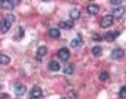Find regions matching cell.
<instances>
[{
  "label": "cell",
  "instance_id": "cell-2",
  "mask_svg": "<svg viewBox=\"0 0 126 99\" xmlns=\"http://www.w3.org/2000/svg\"><path fill=\"white\" fill-rule=\"evenodd\" d=\"M10 24L9 21H6L5 19H3V20H0V33H3V34H5V33H8L9 31V29H10Z\"/></svg>",
  "mask_w": 126,
  "mask_h": 99
},
{
  "label": "cell",
  "instance_id": "cell-3",
  "mask_svg": "<svg viewBox=\"0 0 126 99\" xmlns=\"http://www.w3.org/2000/svg\"><path fill=\"white\" fill-rule=\"evenodd\" d=\"M14 92H15V94H18V95H23V94L27 92V88H25L22 83H16V84L14 85Z\"/></svg>",
  "mask_w": 126,
  "mask_h": 99
},
{
  "label": "cell",
  "instance_id": "cell-24",
  "mask_svg": "<svg viewBox=\"0 0 126 99\" xmlns=\"http://www.w3.org/2000/svg\"><path fill=\"white\" fill-rule=\"evenodd\" d=\"M122 1L121 0H111V4L112 5H119V4H121Z\"/></svg>",
  "mask_w": 126,
  "mask_h": 99
},
{
  "label": "cell",
  "instance_id": "cell-17",
  "mask_svg": "<svg viewBox=\"0 0 126 99\" xmlns=\"http://www.w3.org/2000/svg\"><path fill=\"white\" fill-rule=\"evenodd\" d=\"M115 38H116V37H115V33H106V35H105V40H106V41H113L115 40Z\"/></svg>",
  "mask_w": 126,
  "mask_h": 99
},
{
  "label": "cell",
  "instance_id": "cell-23",
  "mask_svg": "<svg viewBox=\"0 0 126 99\" xmlns=\"http://www.w3.org/2000/svg\"><path fill=\"white\" fill-rule=\"evenodd\" d=\"M120 98L121 99H125L126 98V87H122L121 90H120Z\"/></svg>",
  "mask_w": 126,
  "mask_h": 99
},
{
  "label": "cell",
  "instance_id": "cell-1",
  "mask_svg": "<svg viewBox=\"0 0 126 99\" xmlns=\"http://www.w3.org/2000/svg\"><path fill=\"white\" fill-rule=\"evenodd\" d=\"M112 23H113L112 15H105V16L101 19V26H102V28H109V26L112 25Z\"/></svg>",
  "mask_w": 126,
  "mask_h": 99
},
{
  "label": "cell",
  "instance_id": "cell-10",
  "mask_svg": "<svg viewBox=\"0 0 126 99\" xmlns=\"http://www.w3.org/2000/svg\"><path fill=\"white\" fill-rule=\"evenodd\" d=\"M16 5V1H0V6L5 9H13Z\"/></svg>",
  "mask_w": 126,
  "mask_h": 99
},
{
  "label": "cell",
  "instance_id": "cell-25",
  "mask_svg": "<svg viewBox=\"0 0 126 99\" xmlns=\"http://www.w3.org/2000/svg\"><path fill=\"white\" fill-rule=\"evenodd\" d=\"M69 97H71V99H76L77 98V94H75L73 92H69Z\"/></svg>",
  "mask_w": 126,
  "mask_h": 99
},
{
  "label": "cell",
  "instance_id": "cell-22",
  "mask_svg": "<svg viewBox=\"0 0 126 99\" xmlns=\"http://www.w3.org/2000/svg\"><path fill=\"white\" fill-rule=\"evenodd\" d=\"M5 20H6V21H9V23H10V24H12V23H13V21L15 20V16H14L13 14H8V15L5 16Z\"/></svg>",
  "mask_w": 126,
  "mask_h": 99
},
{
  "label": "cell",
  "instance_id": "cell-18",
  "mask_svg": "<svg viewBox=\"0 0 126 99\" xmlns=\"http://www.w3.org/2000/svg\"><path fill=\"white\" fill-rule=\"evenodd\" d=\"M81 44H82L81 39H73L71 41V47L72 48H78V47H81Z\"/></svg>",
  "mask_w": 126,
  "mask_h": 99
},
{
  "label": "cell",
  "instance_id": "cell-28",
  "mask_svg": "<svg viewBox=\"0 0 126 99\" xmlns=\"http://www.w3.org/2000/svg\"><path fill=\"white\" fill-rule=\"evenodd\" d=\"M32 99H35V98H32Z\"/></svg>",
  "mask_w": 126,
  "mask_h": 99
},
{
  "label": "cell",
  "instance_id": "cell-27",
  "mask_svg": "<svg viewBox=\"0 0 126 99\" xmlns=\"http://www.w3.org/2000/svg\"><path fill=\"white\" fill-rule=\"evenodd\" d=\"M61 99H66V98H61Z\"/></svg>",
  "mask_w": 126,
  "mask_h": 99
},
{
  "label": "cell",
  "instance_id": "cell-5",
  "mask_svg": "<svg viewBox=\"0 0 126 99\" xmlns=\"http://www.w3.org/2000/svg\"><path fill=\"white\" fill-rule=\"evenodd\" d=\"M125 12H126V9L124 8V6H120V8H116L113 10V13H112V18H116V19H119V18H121V16H124V14H125Z\"/></svg>",
  "mask_w": 126,
  "mask_h": 99
},
{
  "label": "cell",
  "instance_id": "cell-15",
  "mask_svg": "<svg viewBox=\"0 0 126 99\" xmlns=\"http://www.w3.org/2000/svg\"><path fill=\"white\" fill-rule=\"evenodd\" d=\"M92 54L94 57H100L102 54V48L101 47H93L92 48Z\"/></svg>",
  "mask_w": 126,
  "mask_h": 99
},
{
  "label": "cell",
  "instance_id": "cell-6",
  "mask_svg": "<svg viewBox=\"0 0 126 99\" xmlns=\"http://www.w3.org/2000/svg\"><path fill=\"white\" fill-rule=\"evenodd\" d=\"M58 58L62 59V60H67L69 58V50L66 49V48H62L59 51H58Z\"/></svg>",
  "mask_w": 126,
  "mask_h": 99
},
{
  "label": "cell",
  "instance_id": "cell-26",
  "mask_svg": "<svg viewBox=\"0 0 126 99\" xmlns=\"http://www.w3.org/2000/svg\"><path fill=\"white\" fill-rule=\"evenodd\" d=\"M93 40H97V41H98V40H101V37H100L98 34H94V35H93Z\"/></svg>",
  "mask_w": 126,
  "mask_h": 99
},
{
  "label": "cell",
  "instance_id": "cell-4",
  "mask_svg": "<svg viewBox=\"0 0 126 99\" xmlns=\"http://www.w3.org/2000/svg\"><path fill=\"white\" fill-rule=\"evenodd\" d=\"M124 57V50L122 49H120V48H116V49H113L112 50V53H111V58L112 59H121Z\"/></svg>",
  "mask_w": 126,
  "mask_h": 99
},
{
  "label": "cell",
  "instance_id": "cell-7",
  "mask_svg": "<svg viewBox=\"0 0 126 99\" xmlns=\"http://www.w3.org/2000/svg\"><path fill=\"white\" fill-rule=\"evenodd\" d=\"M30 97L35 98V99H39L42 97V89L39 87H34L33 89H32V92H30Z\"/></svg>",
  "mask_w": 126,
  "mask_h": 99
},
{
  "label": "cell",
  "instance_id": "cell-21",
  "mask_svg": "<svg viewBox=\"0 0 126 99\" xmlns=\"http://www.w3.org/2000/svg\"><path fill=\"white\" fill-rule=\"evenodd\" d=\"M23 35H24L23 28H19V34H18V35H14V39H15V40H20V39L23 38Z\"/></svg>",
  "mask_w": 126,
  "mask_h": 99
},
{
  "label": "cell",
  "instance_id": "cell-20",
  "mask_svg": "<svg viewBox=\"0 0 126 99\" xmlns=\"http://www.w3.org/2000/svg\"><path fill=\"white\" fill-rule=\"evenodd\" d=\"M109 78H110V74H109L107 72H102V73L100 74V80H102V82L109 80Z\"/></svg>",
  "mask_w": 126,
  "mask_h": 99
},
{
  "label": "cell",
  "instance_id": "cell-11",
  "mask_svg": "<svg viewBox=\"0 0 126 99\" xmlns=\"http://www.w3.org/2000/svg\"><path fill=\"white\" fill-rule=\"evenodd\" d=\"M98 6L97 5H94V4H91V5H88L87 6V12L91 14V15H96L97 13H98Z\"/></svg>",
  "mask_w": 126,
  "mask_h": 99
},
{
  "label": "cell",
  "instance_id": "cell-13",
  "mask_svg": "<svg viewBox=\"0 0 126 99\" xmlns=\"http://www.w3.org/2000/svg\"><path fill=\"white\" fill-rule=\"evenodd\" d=\"M48 68H49L52 72H57V70H59L61 65H59V63H58V62H56V60H52V62L49 63V65H48Z\"/></svg>",
  "mask_w": 126,
  "mask_h": 99
},
{
  "label": "cell",
  "instance_id": "cell-8",
  "mask_svg": "<svg viewBox=\"0 0 126 99\" xmlns=\"http://www.w3.org/2000/svg\"><path fill=\"white\" fill-rule=\"evenodd\" d=\"M81 16V13H79V10L78 9H72L71 12H69V18H71V20L73 21V20H77L78 18Z\"/></svg>",
  "mask_w": 126,
  "mask_h": 99
},
{
  "label": "cell",
  "instance_id": "cell-16",
  "mask_svg": "<svg viewBox=\"0 0 126 99\" xmlns=\"http://www.w3.org/2000/svg\"><path fill=\"white\" fill-rule=\"evenodd\" d=\"M9 62H10V58L5 55V54L0 53V64H9Z\"/></svg>",
  "mask_w": 126,
  "mask_h": 99
},
{
  "label": "cell",
  "instance_id": "cell-9",
  "mask_svg": "<svg viewBox=\"0 0 126 99\" xmlns=\"http://www.w3.org/2000/svg\"><path fill=\"white\" fill-rule=\"evenodd\" d=\"M49 37L53 39H58L61 37V33H59L58 28H50L49 29Z\"/></svg>",
  "mask_w": 126,
  "mask_h": 99
},
{
  "label": "cell",
  "instance_id": "cell-19",
  "mask_svg": "<svg viewBox=\"0 0 126 99\" xmlns=\"http://www.w3.org/2000/svg\"><path fill=\"white\" fill-rule=\"evenodd\" d=\"M63 72H64V74H72L73 73V67H72L71 64H67V65H64Z\"/></svg>",
  "mask_w": 126,
  "mask_h": 99
},
{
  "label": "cell",
  "instance_id": "cell-12",
  "mask_svg": "<svg viewBox=\"0 0 126 99\" xmlns=\"http://www.w3.org/2000/svg\"><path fill=\"white\" fill-rule=\"evenodd\" d=\"M59 28H63V29H71L73 26V21L72 20H67V21H61L58 24Z\"/></svg>",
  "mask_w": 126,
  "mask_h": 99
},
{
  "label": "cell",
  "instance_id": "cell-14",
  "mask_svg": "<svg viewBox=\"0 0 126 99\" xmlns=\"http://www.w3.org/2000/svg\"><path fill=\"white\" fill-rule=\"evenodd\" d=\"M47 54V48L46 47H39L38 48V51H37V57H38V59L40 60L42 58H43L44 55Z\"/></svg>",
  "mask_w": 126,
  "mask_h": 99
}]
</instances>
